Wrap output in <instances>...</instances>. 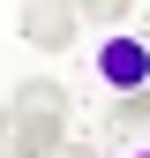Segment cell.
<instances>
[{
    "label": "cell",
    "instance_id": "1",
    "mask_svg": "<svg viewBox=\"0 0 150 158\" xmlns=\"http://www.w3.org/2000/svg\"><path fill=\"white\" fill-rule=\"evenodd\" d=\"M8 113H15V135H8L15 158H53V151H68V90H60V83H23Z\"/></svg>",
    "mask_w": 150,
    "mask_h": 158
},
{
    "label": "cell",
    "instance_id": "2",
    "mask_svg": "<svg viewBox=\"0 0 150 158\" xmlns=\"http://www.w3.org/2000/svg\"><path fill=\"white\" fill-rule=\"evenodd\" d=\"M98 83H105L112 98L150 90V38H135V30H105V45H98Z\"/></svg>",
    "mask_w": 150,
    "mask_h": 158
},
{
    "label": "cell",
    "instance_id": "3",
    "mask_svg": "<svg viewBox=\"0 0 150 158\" xmlns=\"http://www.w3.org/2000/svg\"><path fill=\"white\" fill-rule=\"evenodd\" d=\"M23 38L38 53H68L83 38V8L75 0H23Z\"/></svg>",
    "mask_w": 150,
    "mask_h": 158
},
{
    "label": "cell",
    "instance_id": "4",
    "mask_svg": "<svg viewBox=\"0 0 150 158\" xmlns=\"http://www.w3.org/2000/svg\"><path fill=\"white\" fill-rule=\"evenodd\" d=\"M105 128H150V90L112 98V106H105Z\"/></svg>",
    "mask_w": 150,
    "mask_h": 158
},
{
    "label": "cell",
    "instance_id": "5",
    "mask_svg": "<svg viewBox=\"0 0 150 158\" xmlns=\"http://www.w3.org/2000/svg\"><path fill=\"white\" fill-rule=\"evenodd\" d=\"M75 8H83V23H105V30H120L135 0H75Z\"/></svg>",
    "mask_w": 150,
    "mask_h": 158
},
{
    "label": "cell",
    "instance_id": "6",
    "mask_svg": "<svg viewBox=\"0 0 150 158\" xmlns=\"http://www.w3.org/2000/svg\"><path fill=\"white\" fill-rule=\"evenodd\" d=\"M8 135H15V113H8V106H0V143H8Z\"/></svg>",
    "mask_w": 150,
    "mask_h": 158
},
{
    "label": "cell",
    "instance_id": "7",
    "mask_svg": "<svg viewBox=\"0 0 150 158\" xmlns=\"http://www.w3.org/2000/svg\"><path fill=\"white\" fill-rule=\"evenodd\" d=\"M120 158H150V143H135V151H120Z\"/></svg>",
    "mask_w": 150,
    "mask_h": 158
},
{
    "label": "cell",
    "instance_id": "8",
    "mask_svg": "<svg viewBox=\"0 0 150 158\" xmlns=\"http://www.w3.org/2000/svg\"><path fill=\"white\" fill-rule=\"evenodd\" d=\"M53 158H90V151H53Z\"/></svg>",
    "mask_w": 150,
    "mask_h": 158
}]
</instances>
